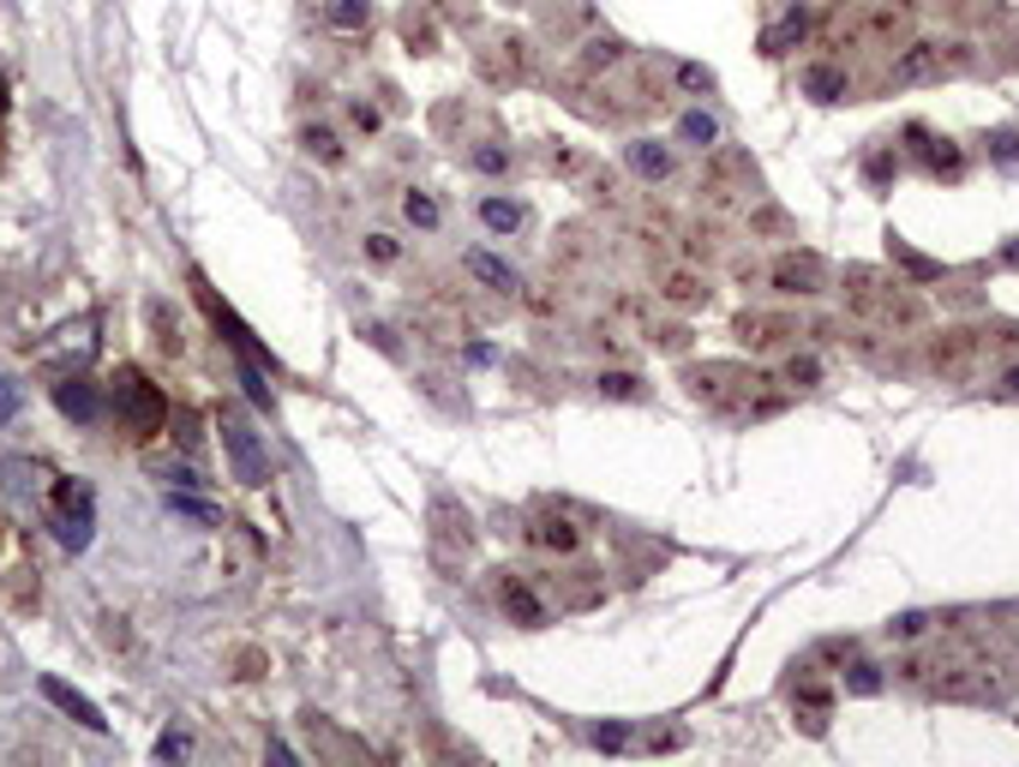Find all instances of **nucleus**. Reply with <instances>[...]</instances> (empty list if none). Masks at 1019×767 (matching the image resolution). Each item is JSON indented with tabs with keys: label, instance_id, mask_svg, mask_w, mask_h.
I'll return each instance as SVG.
<instances>
[{
	"label": "nucleus",
	"instance_id": "obj_31",
	"mask_svg": "<svg viewBox=\"0 0 1019 767\" xmlns=\"http://www.w3.org/2000/svg\"><path fill=\"white\" fill-rule=\"evenodd\" d=\"M996 156H1001V162H1008V168H1013V162H1019V139H1013V132H996Z\"/></svg>",
	"mask_w": 1019,
	"mask_h": 767
},
{
	"label": "nucleus",
	"instance_id": "obj_1",
	"mask_svg": "<svg viewBox=\"0 0 1019 767\" xmlns=\"http://www.w3.org/2000/svg\"><path fill=\"white\" fill-rule=\"evenodd\" d=\"M109 396H114V420H121V432L132 444H151L162 426H169V396H162L139 366H121L114 384H109Z\"/></svg>",
	"mask_w": 1019,
	"mask_h": 767
},
{
	"label": "nucleus",
	"instance_id": "obj_17",
	"mask_svg": "<svg viewBox=\"0 0 1019 767\" xmlns=\"http://www.w3.org/2000/svg\"><path fill=\"white\" fill-rule=\"evenodd\" d=\"M630 168H636L642 181H666V174H672V151L660 139H636V144H630Z\"/></svg>",
	"mask_w": 1019,
	"mask_h": 767
},
{
	"label": "nucleus",
	"instance_id": "obj_7",
	"mask_svg": "<svg viewBox=\"0 0 1019 767\" xmlns=\"http://www.w3.org/2000/svg\"><path fill=\"white\" fill-rule=\"evenodd\" d=\"M432 545L438 552H468V545H475V515H468L462 504H456V498H432Z\"/></svg>",
	"mask_w": 1019,
	"mask_h": 767
},
{
	"label": "nucleus",
	"instance_id": "obj_29",
	"mask_svg": "<svg viewBox=\"0 0 1019 767\" xmlns=\"http://www.w3.org/2000/svg\"><path fill=\"white\" fill-rule=\"evenodd\" d=\"M924 630H929V617L924 612H906V617H894V624H888V636L911 642V636H924Z\"/></svg>",
	"mask_w": 1019,
	"mask_h": 767
},
{
	"label": "nucleus",
	"instance_id": "obj_28",
	"mask_svg": "<svg viewBox=\"0 0 1019 767\" xmlns=\"http://www.w3.org/2000/svg\"><path fill=\"white\" fill-rule=\"evenodd\" d=\"M156 756H162V761L192 756V737H186V732H162V737H156Z\"/></svg>",
	"mask_w": 1019,
	"mask_h": 767
},
{
	"label": "nucleus",
	"instance_id": "obj_21",
	"mask_svg": "<svg viewBox=\"0 0 1019 767\" xmlns=\"http://www.w3.org/2000/svg\"><path fill=\"white\" fill-rule=\"evenodd\" d=\"M300 144H306V156H318V162H343V144H336L330 126H306Z\"/></svg>",
	"mask_w": 1019,
	"mask_h": 767
},
{
	"label": "nucleus",
	"instance_id": "obj_23",
	"mask_svg": "<svg viewBox=\"0 0 1019 767\" xmlns=\"http://www.w3.org/2000/svg\"><path fill=\"white\" fill-rule=\"evenodd\" d=\"M366 258H373V264H396V258H402V246H396V234L373 228V234H366Z\"/></svg>",
	"mask_w": 1019,
	"mask_h": 767
},
{
	"label": "nucleus",
	"instance_id": "obj_12",
	"mask_svg": "<svg viewBox=\"0 0 1019 767\" xmlns=\"http://www.w3.org/2000/svg\"><path fill=\"white\" fill-rule=\"evenodd\" d=\"M318 19L330 24V31H373V0H324Z\"/></svg>",
	"mask_w": 1019,
	"mask_h": 767
},
{
	"label": "nucleus",
	"instance_id": "obj_19",
	"mask_svg": "<svg viewBox=\"0 0 1019 767\" xmlns=\"http://www.w3.org/2000/svg\"><path fill=\"white\" fill-rule=\"evenodd\" d=\"M677 139H690V144H702V151H707V144L720 139V121H714V114H702V109H690L684 121H677Z\"/></svg>",
	"mask_w": 1019,
	"mask_h": 767
},
{
	"label": "nucleus",
	"instance_id": "obj_13",
	"mask_svg": "<svg viewBox=\"0 0 1019 767\" xmlns=\"http://www.w3.org/2000/svg\"><path fill=\"white\" fill-rule=\"evenodd\" d=\"M480 223L492 228V234H516L528 223V204L522 198H498V192H486L480 198Z\"/></svg>",
	"mask_w": 1019,
	"mask_h": 767
},
{
	"label": "nucleus",
	"instance_id": "obj_18",
	"mask_svg": "<svg viewBox=\"0 0 1019 767\" xmlns=\"http://www.w3.org/2000/svg\"><path fill=\"white\" fill-rule=\"evenodd\" d=\"M804 91L816 96V102H839V96H846V72H839V67H809L804 72Z\"/></svg>",
	"mask_w": 1019,
	"mask_h": 767
},
{
	"label": "nucleus",
	"instance_id": "obj_4",
	"mask_svg": "<svg viewBox=\"0 0 1019 767\" xmlns=\"http://www.w3.org/2000/svg\"><path fill=\"white\" fill-rule=\"evenodd\" d=\"M492 600H498V612H505L516 630H546V624H552L546 594L528 582L522 570H492Z\"/></svg>",
	"mask_w": 1019,
	"mask_h": 767
},
{
	"label": "nucleus",
	"instance_id": "obj_6",
	"mask_svg": "<svg viewBox=\"0 0 1019 767\" xmlns=\"http://www.w3.org/2000/svg\"><path fill=\"white\" fill-rule=\"evenodd\" d=\"M37 689H42V696H49L54 707H61L67 719H79L84 732H96V737L109 732V719H102V707H96L91 696H79V689H72V684H61V677H54V672H42V677H37Z\"/></svg>",
	"mask_w": 1019,
	"mask_h": 767
},
{
	"label": "nucleus",
	"instance_id": "obj_3",
	"mask_svg": "<svg viewBox=\"0 0 1019 767\" xmlns=\"http://www.w3.org/2000/svg\"><path fill=\"white\" fill-rule=\"evenodd\" d=\"M91 534H96V498H91V485L54 480V540H61L67 552H84Z\"/></svg>",
	"mask_w": 1019,
	"mask_h": 767
},
{
	"label": "nucleus",
	"instance_id": "obj_15",
	"mask_svg": "<svg viewBox=\"0 0 1019 767\" xmlns=\"http://www.w3.org/2000/svg\"><path fill=\"white\" fill-rule=\"evenodd\" d=\"M816 276H822V264L809 258V253L774 264V288H779V294H816Z\"/></svg>",
	"mask_w": 1019,
	"mask_h": 767
},
{
	"label": "nucleus",
	"instance_id": "obj_26",
	"mask_svg": "<svg viewBox=\"0 0 1019 767\" xmlns=\"http://www.w3.org/2000/svg\"><path fill=\"white\" fill-rule=\"evenodd\" d=\"M666 300L696 306V300H707V288H696V276H672V283H666Z\"/></svg>",
	"mask_w": 1019,
	"mask_h": 767
},
{
	"label": "nucleus",
	"instance_id": "obj_5",
	"mask_svg": "<svg viewBox=\"0 0 1019 767\" xmlns=\"http://www.w3.org/2000/svg\"><path fill=\"white\" fill-rule=\"evenodd\" d=\"M522 540L534 545V552H552V558H570L575 545H582V528L570 522V515H558V504H546L534 522L522 528Z\"/></svg>",
	"mask_w": 1019,
	"mask_h": 767
},
{
	"label": "nucleus",
	"instance_id": "obj_33",
	"mask_svg": "<svg viewBox=\"0 0 1019 767\" xmlns=\"http://www.w3.org/2000/svg\"><path fill=\"white\" fill-rule=\"evenodd\" d=\"M12 415V390H7V378H0V420Z\"/></svg>",
	"mask_w": 1019,
	"mask_h": 767
},
{
	"label": "nucleus",
	"instance_id": "obj_8",
	"mask_svg": "<svg viewBox=\"0 0 1019 767\" xmlns=\"http://www.w3.org/2000/svg\"><path fill=\"white\" fill-rule=\"evenodd\" d=\"M941 42H911L906 54H899V61L888 67V84L894 91H906V84H929V79H941Z\"/></svg>",
	"mask_w": 1019,
	"mask_h": 767
},
{
	"label": "nucleus",
	"instance_id": "obj_24",
	"mask_svg": "<svg viewBox=\"0 0 1019 767\" xmlns=\"http://www.w3.org/2000/svg\"><path fill=\"white\" fill-rule=\"evenodd\" d=\"M846 689H858V696H876V689H882V672L869 666V659H852V672H846Z\"/></svg>",
	"mask_w": 1019,
	"mask_h": 767
},
{
	"label": "nucleus",
	"instance_id": "obj_20",
	"mask_svg": "<svg viewBox=\"0 0 1019 767\" xmlns=\"http://www.w3.org/2000/svg\"><path fill=\"white\" fill-rule=\"evenodd\" d=\"M924 162H929V174H948V181H959V174H966V156H959L948 139H936V144H929V151H924Z\"/></svg>",
	"mask_w": 1019,
	"mask_h": 767
},
{
	"label": "nucleus",
	"instance_id": "obj_30",
	"mask_svg": "<svg viewBox=\"0 0 1019 767\" xmlns=\"http://www.w3.org/2000/svg\"><path fill=\"white\" fill-rule=\"evenodd\" d=\"M894 168H899V162H894L888 151H876V156H869V162H864V174H869V181H888V174H894Z\"/></svg>",
	"mask_w": 1019,
	"mask_h": 767
},
{
	"label": "nucleus",
	"instance_id": "obj_11",
	"mask_svg": "<svg viewBox=\"0 0 1019 767\" xmlns=\"http://www.w3.org/2000/svg\"><path fill=\"white\" fill-rule=\"evenodd\" d=\"M462 162H468L475 174H486V181H498V174L516 168V151H510L505 139H475V144L462 151Z\"/></svg>",
	"mask_w": 1019,
	"mask_h": 767
},
{
	"label": "nucleus",
	"instance_id": "obj_10",
	"mask_svg": "<svg viewBox=\"0 0 1019 767\" xmlns=\"http://www.w3.org/2000/svg\"><path fill=\"white\" fill-rule=\"evenodd\" d=\"M54 402H61V415L79 420V426H96L102 420V396H96L91 378H61V384H54Z\"/></svg>",
	"mask_w": 1019,
	"mask_h": 767
},
{
	"label": "nucleus",
	"instance_id": "obj_22",
	"mask_svg": "<svg viewBox=\"0 0 1019 767\" xmlns=\"http://www.w3.org/2000/svg\"><path fill=\"white\" fill-rule=\"evenodd\" d=\"M600 396H618V402H642V378L636 372H600Z\"/></svg>",
	"mask_w": 1019,
	"mask_h": 767
},
{
	"label": "nucleus",
	"instance_id": "obj_35",
	"mask_svg": "<svg viewBox=\"0 0 1019 767\" xmlns=\"http://www.w3.org/2000/svg\"><path fill=\"white\" fill-rule=\"evenodd\" d=\"M0 132H7V79H0Z\"/></svg>",
	"mask_w": 1019,
	"mask_h": 767
},
{
	"label": "nucleus",
	"instance_id": "obj_9",
	"mask_svg": "<svg viewBox=\"0 0 1019 767\" xmlns=\"http://www.w3.org/2000/svg\"><path fill=\"white\" fill-rule=\"evenodd\" d=\"M462 270L475 276L480 288H492V294H522V276H516L498 253H486V246H468V253H462Z\"/></svg>",
	"mask_w": 1019,
	"mask_h": 767
},
{
	"label": "nucleus",
	"instance_id": "obj_16",
	"mask_svg": "<svg viewBox=\"0 0 1019 767\" xmlns=\"http://www.w3.org/2000/svg\"><path fill=\"white\" fill-rule=\"evenodd\" d=\"M402 216H408V223H415L420 234H438V228H445V204H438L432 192H420V186L402 192Z\"/></svg>",
	"mask_w": 1019,
	"mask_h": 767
},
{
	"label": "nucleus",
	"instance_id": "obj_2",
	"mask_svg": "<svg viewBox=\"0 0 1019 767\" xmlns=\"http://www.w3.org/2000/svg\"><path fill=\"white\" fill-rule=\"evenodd\" d=\"M216 432H223V450H228V462H234V480H241V485H271V456H264L253 420H246L241 408H223V415H216Z\"/></svg>",
	"mask_w": 1019,
	"mask_h": 767
},
{
	"label": "nucleus",
	"instance_id": "obj_14",
	"mask_svg": "<svg viewBox=\"0 0 1019 767\" xmlns=\"http://www.w3.org/2000/svg\"><path fill=\"white\" fill-rule=\"evenodd\" d=\"M804 31H809V7H786V19L762 31V54H786L792 42H804Z\"/></svg>",
	"mask_w": 1019,
	"mask_h": 767
},
{
	"label": "nucleus",
	"instance_id": "obj_34",
	"mask_svg": "<svg viewBox=\"0 0 1019 767\" xmlns=\"http://www.w3.org/2000/svg\"><path fill=\"white\" fill-rule=\"evenodd\" d=\"M1001 384H1008V396H1019V366H1008V378H1001Z\"/></svg>",
	"mask_w": 1019,
	"mask_h": 767
},
{
	"label": "nucleus",
	"instance_id": "obj_32",
	"mask_svg": "<svg viewBox=\"0 0 1019 767\" xmlns=\"http://www.w3.org/2000/svg\"><path fill=\"white\" fill-rule=\"evenodd\" d=\"M677 79H684L690 91H707V84H714V79H707V72H702V67H677Z\"/></svg>",
	"mask_w": 1019,
	"mask_h": 767
},
{
	"label": "nucleus",
	"instance_id": "obj_25",
	"mask_svg": "<svg viewBox=\"0 0 1019 767\" xmlns=\"http://www.w3.org/2000/svg\"><path fill=\"white\" fill-rule=\"evenodd\" d=\"M348 121H354V126H360V132H378V126H384V114H378V102L354 96V102H348Z\"/></svg>",
	"mask_w": 1019,
	"mask_h": 767
},
{
	"label": "nucleus",
	"instance_id": "obj_27",
	"mask_svg": "<svg viewBox=\"0 0 1019 767\" xmlns=\"http://www.w3.org/2000/svg\"><path fill=\"white\" fill-rule=\"evenodd\" d=\"M786 378H792V384H804V390H809V384H816V378H822V360H816V354H792Z\"/></svg>",
	"mask_w": 1019,
	"mask_h": 767
}]
</instances>
